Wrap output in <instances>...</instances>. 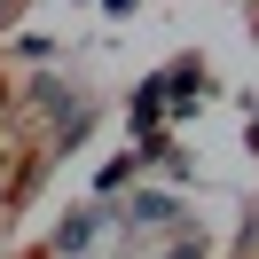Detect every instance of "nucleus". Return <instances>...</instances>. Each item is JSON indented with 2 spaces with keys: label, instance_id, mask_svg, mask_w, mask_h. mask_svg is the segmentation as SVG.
Here are the masks:
<instances>
[{
  "label": "nucleus",
  "instance_id": "obj_2",
  "mask_svg": "<svg viewBox=\"0 0 259 259\" xmlns=\"http://www.w3.org/2000/svg\"><path fill=\"white\" fill-rule=\"evenodd\" d=\"M55 243H63V251H87V243H95V212H79V220H63V228H55Z\"/></svg>",
  "mask_w": 259,
  "mask_h": 259
},
{
  "label": "nucleus",
  "instance_id": "obj_1",
  "mask_svg": "<svg viewBox=\"0 0 259 259\" xmlns=\"http://www.w3.org/2000/svg\"><path fill=\"white\" fill-rule=\"evenodd\" d=\"M173 212H181L173 196H157V189H142V196H134V204H126V220H134V228H165V220H173Z\"/></svg>",
  "mask_w": 259,
  "mask_h": 259
},
{
  "label": "nucleus",
  "instance_id": "obj_3",
  "mask_svg": "<svg viewBox=\"0 0 259 259\" xmlns=\"http://www.w3.org/2000/svg\"><path fill=\"white\" fill-rule=\"evenodd\" d=\"M165 259H204V243H173V251H165Z\"/></svg>",
  "mask_w": 259,
  "mask_h": 259
}]
</instances>
